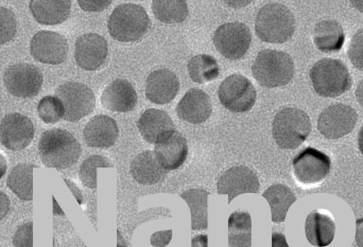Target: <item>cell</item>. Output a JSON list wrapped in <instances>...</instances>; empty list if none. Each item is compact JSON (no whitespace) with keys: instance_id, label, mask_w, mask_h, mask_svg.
Segmentation results:
<instances>
[{"instance_id":"cell-36","label":"cell","mask_w":363,"mask_h":247,"mask_svg":"<svg viewBox=\"0 0 363 247\" xmlns=\"http://www.w3.org/2000/svg\"><path fill=\"white\" fill-rule=\"evenodd\" d=\"M350 61L357 69L363 70V29L356 32L349 48Z\"/></svg>"},{"instance_id":"cell-29","label":"cell","mask_w":363,"mask_h":247,"mask_svg":"<svg viewBox=\"0 0 363 247\" xmlns=\"http://www.w3.org/2000/svg\"><path fill=\"white\" fill-rule=\"evenodd\" d=\"M208 195L209 193L203 189H190L181 195L191 212L192 231H202L208 227Z\"/></svg>"},{"instance_id":"cell-43","label":"cell","mask_w":363,"mask_h":247,"mask_svg":"<svg viewBox=\"0 0 363 247\" xmlns=\"http://www.w3.org/2000/svg\"><path fill=\"white\" fill-rule=\"evenodd\" d=\"M6 168H8V165H6V159H4V155L0 153V180H1L4 174H6Z\"/></svg>"},{"instance_id":"cell-13","label":"cell","mask_w":363,"mask_h":247,"mask_svg":"<svg viewBox=\"0 0 363 247\" xmlns=\"http://www.w3.org/2000/svg\"><path fill=\"white\" fill-rule=\"evenodd\" d=\"M30 52L40 63L59 65L67 57L68 42L62 34L44 30L32 38Z\"/></svg>"},{"instance_id":"cell-27","label":"cell","mask_w":363,"mask_h":247,"mask_svg":"<svg viewBox=\"0 0 363 247\" xmlns=\"http://www.w3.org/2000/svg\"><path fill=\"white\" fill-rule=\"evenodd\" d=\"M262 197L268 201L272 212V221L281 223L286 220L288 210L296 201L294 191L285 185H273L267 189Z\"/></svg>"},{"instance_id":"cell-6","label":"cell","mask_w":363,"mask_h":247,"mask_svg":"<svg viewBox=\"0 0 363 247\" xmlns=\"http://www.w3.org/2000/svg\"><path fill=\"white\" fill-rule=\"evenodd\" d=\"M311 80L318 95L324 98L339 97L350 91L353 84L345 64L334 59L317 62L311 68Z\"/></svg>"},{"instance_id":"cell-33","label":"cell","mask_w":363,"mask_h":247,"mask_svg":"<svg viewBox=\"0 0 363 247\" xmlns=\"http://www.w3.org/2000/svg\"><path fill=\"white\" fill-rule=\"evenodd\" d=\"M38 116L45 123L52 125L64 118L65 110L61 100L57 96H46L38 105Z\"/></svg>"},{"instance_id":"cell-2","label":"cell","mask_w":363,"mask_h":247,"mask_svg":"<svg viewBox=\"0 0 363 247\" xmlns=\"http://www.w3.org/2000/svg\"><path fill=\"white\" fill-rule=\"evenodd\" d=\"M255 32L262 42L284 44L296 32V18L287 6L271 2L258 11Z\"/></svg>"},{"instance_id":"cell-42","label":"cell","mask_w":363,"mask_h":247,"mask_svg":"<svg viewBox=\"0 0 363 247\" xmlns=\"http://www.w3.org/2000/svg\"><path fill=\"white\" fill-rule=\"evenodd\" d=\"M191 247H208V238L206 235L196 236L192 239Z\"/></svg>"},{"instance_id":"cell-28","label":"cell","mask_w":363,"mask_h":247,"mask_svg":"<svg viewBox=\"0 0 363 247\" xmlns=\"http://www.w3.org/2000/svg\"><path fill=\"white\" fill-rule=\"evenodd\" d=\"M31 163H19L9 174L6 185L18 199L32 201L33 199V169Z\"/></svg>"},{"instance_id":"cell-25","label":"cell","mask_w":363,"mask_h":247,"mask_svg":"<svg viewBox=\"0 0 363 247\" xmlns=\"http://www.w3.org/2000/svg\"><path fill=\"white\" fill-rule=\"evenodd\" d=\"M30 11L38 23L42 25H55L64 23L72 12L69 0H32L29 4Z\"/></svg>"},{"instance_id":"cell-30","label":"cell","mask_w":363,"mask_h":247,"mask_svg":"<svg viewBox=\"0 0 363 247\" xmlns=\"http://www.w3.org/2000/svg\"><path fill=\"white\" fill-rule=\"evenodd\" d=\"M228 246H252V219L247 212H236L228 219Z\"/></svg>"},{"instance_id":"cell-19","label":"cell","mask_w":363,"mask_h":247,"mask_svg":"<svg viewBox=\"0 0 363 247\" xmlns=\"http://www.w3.org/2000/svg\"><path fill=\"white\" fill-rule=\"evenodd\" d=\"M155 154L166 171L179 169L187 159V142L179 132L174 131L155 144Z\"/></svg>"},{"instance_id":"cell-38","label":"cell","mask_w":363,"mask_h":247,"mask_svg":"<svg viewBox=\"0 0 363 247\" xmlns=\"http://www.w3.org/2000/svg\"><path fill=\"white\" fill-rule=\"evenodd\" d=\"M112 1H104V0H80L79 6L87 12H100L108 8Z\"/></svg>"},{"instance_id":"cell-31","label":"cell","mask_w":363,"mask_h":247,"mask_svg":"<svg viewBox=\"0 0 363 247\" xmlns=\"http://www.w3.org/2000/svg\"><path fill=\"white\" fill-rule=\"evenodd\" d=\"M188 74L190 79L198 84H204L219 76L218 62L211 55L199 54L192 57L188 63Z\"/></svg>"},{"instance_id":"cell-11","label":"cell","mask_w":363,"mask_h":247,"mask_svg":"<svg viewBox=\"0 0 363 247\" xmlns=\"http://www.w3.org/2000/svg\"><path fill=\"white\" fill-rule=\"evenodd\" d=\"M251 42V31L247 25L239 21L220 25L213 35V45L218 52L233 61L245 57Z\"/></svg>"},{"instance_id":"cell-12","label":"cell","mask_w":363,"mask_h":247,"mask_svg":"<svg viewBox=\"0 0 363 247\" xmlns=\"http://www.w3.org/2000/svg\"><path fill=\"white\" fill-rule=\"evenodd\" d=\"M357 120V113L353 108L345 104H334L320 115L318 129L328 139H339L353 132Z\"/></svg>"},{"instance_id":"cell-4","label":"cell","mask_w":363,"mask_h":247,"mask_svg":"<svg viewBox=\"0 0 363 247\" xmlns=\"http://www.w3.org/2000/svg\"><path fill=\"white\" fill-rule=\"evenodd\" d=\"M150 17L140 4H125L117 6L108 19L111 36L118 42H129L140 40L148 32Z\"/></svg>"},{"instance_id":"cell-20","label":"cell","mask_w":363,"mask_h":247,"mask_svg":"<svg viewBox=\"0 0 363 247\" xmlns=\"http://www.w3.org/2000/svg\"><path fill=\"white\" fill-rule=\"evenodd\" d=\"M101 104L112 112H131L138 104V93L131 83L118 79L106 87L102 93Z\"/></svg>"},{"instance_id":"cell-47","label":"cell","mask_w":363,"mask_h":247,"mask_svg":"<svg viewBox=\"0 0 363 247\" xmlns=\"http://www.w3.org/2000/svg\"><path fill=\"white\" fill-rule=\"evenodd\" d=\"M351 4H353L357 10L363 13V1H351Z\"/></svg>"},{"instance_id":"cell-26","label":"cell","mask_w":363,"mask_h":247,"mask_svg":"<svg viewBox=\"0 0 363 247\" xmlns=\"http://www.w3.org/2000/svg\"><path fill=\"white\" fill-rule=\"evenodd\" d=\"M313 42L322 52H338L345 45V30L338 21H320L313 31Z\"/></svg>"},{"instance_id":"cell-15","label":"cell","mask_w":363,"mask_h":247,"mask_svg":"<svg viewBox=\"0 0 363 247\" xmlns=\"http://www.w3.org/2000/svg\"><path fill=\"white\" fill-rule=\"evenodd\" d=\"M108 53V40L97 33L83 34L74 46L77 65L87 71L99 69L106 63Z\"/></svg>"},{"instance_id":"cell-3","label":"cell","mask_w":363,"mask_h":247,"mask_svg":"<svg viewBox=\"0 0 363 247\" xmlns=\"http://www.w3.org/2000/svg\"><path fill=\"white\" fill-rule=\"evenodd\" d=\"M252 74L262 86L267 88L285 86L294 76L292 57L283 51H260L252 66Z\"/></svg>"},{"instance_id":"cell-32","label":"cell","mask_w":363,"mask_h":247,"mask_svg":"<svg viewBox=\"0 0 363 247\" xmlns=\"http://www.w3.org/2000/svg\"><path fill=\"white\" fill-rule=\"evenodd\" d=\"M152 12L155 18L165 23H183L189 14L187 2L184 0H155Z\"/></svg>"},{"instance_id":"cell-44","label":"cell","mask_w":363,"mask_h":247,"mask_svg":"<svg viewBox=\"0 0 363 247\" xmlns=\"http://www.w3.org/2000/svg\"><path fill=\"white\" fill-rule=\"evenodd\" d=\"M66 184L69 186V188L72 189V193H74V195H76L77 199H78L79 203H82V197H81V193L78 190V189L74 187V185L72 184V182H69V180H65Z\"/></svg>"},{"instance_id":"cell-46","label":"cell","mask_w":363,"mask_h":247,"mask_svg":"<svg viewBox=\"0 0 363 247\" xmlns=\"http://www.w3.org/2000/svg\"><path fill=\"white\" fill-rule=\"evenodd\" d=\"M358 147H359L360 152L363 155V125L360 130L359 135H358Z\"/></svg>"},{"instance_id":"cell-17","label":"cell","mask_w":363,"mask_h":247,"mask_svg":"<svg viewBox=\"0 0 363 247\" xmlns=\"http://www.w3.org/2000/svg\"><path fill=\"white\" fill-rule=\"evenodd\" d=\"M180 91L178 76L169 69H159L149 74L146 97L155 104L170 103Z\"/></svg>"},{"instance_id":"cell-23","label":"cell","mask_w":363,"mask_h":247,"mask_svg":"<svg viewBox=\"0 0 363 247\" xmlns=\"http://www.w3.org/2000/svg\"><path fill=\"white\" fill-rule=\"evenodd\" d=\"M167 173L152 151L140 153L131 163L132 176L142 185L159 184L165 180Z\"/></svg>"},{"instance_id":"cell-8","label":"cell","mask_w":363,"mask_h":247,"mask_svg":"<svg viewBox=\"0 0 363 247\" xmlns=\"http://www.w3.org/2000/svg\"><path fill=\"white\" fill-rule=\"evenodd\" d=\"M218 97L226 110L245 113L255 105L257 93L249 79L241 74H232L220 85Z\"/></svg>"},{"instance_id":"cell-5","label":"cell","mask_w":363,"mask_h":247,"mask_svg":"<svg viewBox=\"0 0 363 247\" xmlns=\"http://www.w3.org/2000/svg\"><path fill=\"white\" fill-rule=\"evenodd\" d=\"M311 132V118L300 108H283L273 120V137L277 146L285 150L298 148L308 138Z\"/></svg>"},{"instance_id":"cell-14","label":"cell","mask_w":363,"mask_h":247,"mask_svg":"<svg viewBox=\"0 0 363 247\" xmlns=\"http://www.w3.org/2000/svg\"><path fill=\"white\" fill-rule=\"evenodd\" d=\"M33 122L27 116L12 113L6 115L0 122V142L11 151H21L27 148L34 138Z\"/></svg>"},{"instance_id":"cell-7","label":"cell","mask_w":363,"mask_h":247,"mask_svg":"<svg viewBox=\"0 0 363 247\" xmlns=\"http://www.w3.org/2000/svg\"><path fill=\"white\" fill-rule=\"evenodd\" d=\"M65 110L64 119L69 122H77L91 114L96 105L93 91L79 82H67L59 86L55 91Z\"/></svg>"},{"instance_id":"cell-45","label":"cell","mask_w":363,"mask_h":247,"mask_svg":"<svg viewBox=\"0 0 363 247\" xmlns=\"http://www.w3.org/2000/svg\"><path fill=\"white\" fill-rule=\"evenodd\" d=\"M356 98H357L358 102L363 108V80L358 85L357 91H356Z\"/></svg>"},{"instance_id":"cell-16","label":"cell","mask_w":363,"mask_h":247,"mask_svg":"<svg viewBox=\"0 0 363 247\" xmlns=\"http://www.w3.org/2000/svg\"><path fill=\"white\" fill-rule=\"evenodd\" d=\"M218 193L228 195V203L245 193H257L260 184L255 172L247 167H234L226 170L217 183Z\"/></svg>"},{"instance_id":"cell-37","label":"cell","mask_w":363,"mask_h":247,"mask_svg":"<svg viewBox=\"0 0 363 247\" xmlns=\"http://www.w3.org/2000/svg\"><path fill=\"white\" fill-rule=\"evenodd\" d=\"M14 247H33V223L27 222L18 227L14 238Z\"/></svg>"},{"instance_id":"cell-39","label":"cell","mask_w":363,"mask_h":247,"mask_svg":"<svg viewBox=\"0 0 363 247\" xmlns=\"http://www.w3.org/2000/svg\"><path fill=\"white\" fill-rule=\"evenodd\" d=\"M11 202L6 193L0 191V221L6 218V214L10 212Z\"/></svg>"},{"instance_id":"cell-22","label":"cell","mask_w":363,"mask_h":247,"mask_svg":"<svg viewBox=\"0 0 363 247\" xmlns=\"http://www.w3.org/2000/svg\"><path fill=\"white\" fill-rule=\"evenodd\" d=\"M118 135L116 121L106 115L94 117L83 131L85 142L91 148H110L114 146Z\"/></svg>"},{"instance_id":"cell-40","label":"cell","mask_w":363,"mask_h":247,"mask_svg":"<svg viewBox=\"0 0 363 247\" xmlns=\"http://www.w3.org/2000/svg\"><path fill=\"white\" fill-rule=\"evenodd\" d=\"M272 247H289L283 234L274 233L272 235Z\"/></svg>"},{"instance_id":"cell-41","label":"cell","mask_w":363,"mask_h":247,"mask_svg":"<svg viewBox=\"0 0 363 247\" xmlns=\"http://www.w3.org/2000/svg\"><path fill=\"white\" fill-rule=\"evenodd\" d=\"M356 243L359 247H363V218L356 222Z\"/></svg>"},{"instance_id":"cell-18","label":"cell","mask_w":363,"mask_h":247,"mask_svg":"<svg viewBox=\"0 0 363 247\" xmlns=\"http://www.w3.org/2000/svg\"><path fill=\"white\" fill-rule=\"evenodd\" d=\"M211 112V98L205 91L196 88L188 91L177 106V114L182 120L192 125L208 120Z\"/></svg>"},{"instance_id":"cell-9","label":"cell","mask_w":363,"mask_h":247,"mask_svg":"<svg viewBox=\"0 0 363 247\" xmlns=\"http://www.w3.org/2000/svg\"><path fill=\"white\" fill-rule=\"evenodd\" d=\"M294 174L304 186H315L323 182L332 170V161L325 153L313 148H306L294 157Z\"/></svg>"},{"instance_id":"cell-24","label":"cell","mask_w":363,"mask_h":247,"mask_svg":"<svg viewBox=\"0 0 363 247\" xmlns=\"http://www.w3.org/2000/svg\"><path fill=\"white\" fill-rule=\"evenodd\" d=\"M305 233L309 243L313 246L325 247L334 241L336 225L328 214L313 212L307 217Z\"/></svg>"},{"instance_id":"cell-35","label":"cell","mask_w":363,"mask_h":247,"mask_svg":"<svg viewBox=\"0 0 363 247\" xmlns=\"http://www.w3.org/2000/svg\"><path fill=\"white\" fill-rule=\"evenodd\" d=\"M17 21L14 13L0 6V45L6 44L16 35Z\"/></svg>"},{"instance_id":"cell-1","label":"cell","mask_w":363,"mask_h":247,"mask_svg":"<svg viewBox=\"0 0 363 247\" xmlns=\"http://www.w3.org/2000/svg\"><path fill=\"white\" fill-rule=\"evenodd\" d=\"M81 146L69 132L51 129L45 132L38 142L40 161L46 167L65 170L80 159Z\"/></svg>"},{"instance_id":"cell-21","label":"cell","mask_w":363,"mask_h":247,"mask_svg":"<svg viewBox=\"0 0 363 247\" xmlns=\"http://www.w3.org/2000/svg\"><path fill=\"white\" fill-rule=\"evenodd\" d=\"M138 130L143 138L149 144L161 142L174 132V123L172 117L157 108H149L138 121Z\"/></svg>"},{"instance_id":"cell-10","label":"cell","mask_w":363,"mask_h":247,"mask_svg":"<svg viewBox=\"0 0 363 247\" xmlns=\"http://www.w3.org/2000/svg\"><path fill=\"white\" fill-rule=\"evenodd\" d=\"M42 71L29 63L13 64L6 68L4 83L9 93L17 98L35 97L43 86Z\"/></svg>"},{"instance_id":"cell-34","label":"cell","mask_w":363,"mask_h":247,"mask_svg":"<svg viewBox=\"0 0 363 247\" xmlns=\"http://www.w3.org/2000/svg\"><path fill=\"white\" fill-rule=\"evenodd\" d=\"M112 166L104 157L94 155L83 161L80 168V178L87 188L95 189L97 187V168H111Z\"/></svg>"}]
</instances>
